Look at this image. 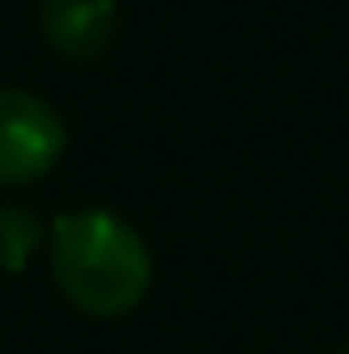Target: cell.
I'll return each instance as SVG.
<instances>
[{"label":"cell","instance_id":"4","mask_svg":"<svg viewBox=\"0 0 349 354\" xmlns=\"http://www.w3.org/2000/svg\"><path fill=\"white\" fill-rule=\"evenodd\" d=\"M48 244V225L24 206H0V273L15 278L34 263V254Z\"/></svg>","mask_w":349,"mask_h":354},{"label":"cell","instance_id":"5","mask_svg":"<svg viewBox=\"0 0 349 354\" xmlns=\"http://www.w3.org/2000/svg\"><path fill=\"white\" fill-rule=\"evenodd\" d=\"M330 354H349V345H345V350H330Z\"/></svg>","mask_w":349,"mask_h":354},{"label":"cell","instance_id":"1","mask_svg":"<svg viewBox=\"0 0 349 354\" xmlns=\"http://www.w3.org/2000/svg\"><path fill=\"white\" fill-rule=\"evenodd\" d=\"M48 273L72 311L91 321H120L153 292V249L111 206H77L48 221Z\"/></svg>","mask_w":349,"mask_h":354},{"label":"cell","instance_id":"3","mask_svg":"<svg viewBox=\"0 0 349 354\" xmlns=\"http://www.w3.org/2000/svg\"><path fill=\"white\" fill-rule=\"evenodd\" d=\"M39 39L67 62H96L120 39V0H34Z\"/></svg>","mask_w":349,"mask_h":354},{"label":"cell","instance_id":"2","mask_svg":"<svg viewBox=\"0 0 349 354\" xmlns=\"http://www.w3.org/2000/svg\"><path fill=\"white\" fill-rule=\"evenodd\" d=\"M67 153V120L24 86H0V187L44 182Z\"/></svg>","mask_w":349,"mask_h":354}]
</instances>
